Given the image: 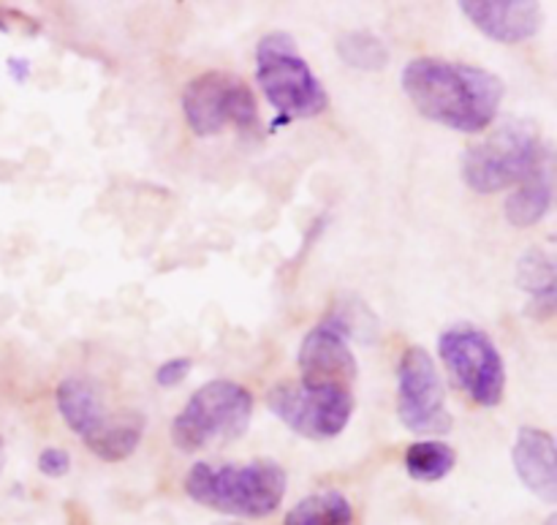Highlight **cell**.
<instances>
[{
	"label": "cell",
	"mask_w": 557,
	"mask_h": 525,
	"mask_svg": "<svg viewBox=\"0 0 557 525\" xmlns=\"http://www.w3.org/2000/svg\"><path fill=\"white\" fill-rule=\"evenodd\" d=\"M400 82L424 118L462 134H479L493 125L506 93L504 82L490 71L441 58L411 60Z\"/></svg>",
	"instance_id": "6da1fadb"
},
{
	"label": "cell",
	"mask_w": 557,
	"mask_h": 525,
	"mask_svg": "<svg viewBox=\"0 0 557 525\" xmlns=\"http://www.w3.org/2000/svg\"><path fill=\"white\" fill-rule=\"evenodd\" d=\"M286 485V472L275 461H250L245 466L196 463L185 477V493L207 510L259 521L283 504Z\"/></svg>",
	"instance_id": "7a4b0ae2"
},
{
	"label": "cell",
	"mask_w": 557,
	"mask_h": 525,
	"mask_svg": "<svg viewBox=\"0 0 557 525\" xmlns=\"http://www.w3.org/2000/svg\"><path fill=\"white\" fill-rule=\"evenodd\" d=\"M547 163V147L536 125L531 120H509L468 147L462 156V180L476 194H498L509 185H522Z\"/></svg>",
	"instance_id": "3957f363"
},
{
	"label": "cell",
	"mask_w": 557,
	"mask_h": 525,
	"mask_svg": "<svg viewBox=\"0 0 557 525\" xmlns=\"http://www.w3.org/2000/svg\"><path fill=\"white\" fill-rule=\"evenodd\" d=\"M60 417L87 444V450L107 463H120L134 455L145 434L139 412H109L96 384L82 376H71L54 392Z\"/></svg>",
	"instance_id": "277c9868"
},
{
	"label": "cell",
	"mask_w": 557,
	"mask_h": 525,
	"mask_svg": "<svg viewBox=\"0 0 557 525\" xmlns=\"http://www.w3.org/2000/svg\"><path fill=\"white\" fill-rule=\"evenodd\" d=\"M256 80L267 101L286 120L315 118L326 109L324 85L288 33H270L256 47Z\"/></svg>",
	"instance_id": "5b68a950"
},
{
	"label": "cell",
	"mask_w": 557,
	"mask_h": 525,
	"mask_svg": "<svg viewBox=\"0 0 557 525\" xmlns=\"http://www.w3.org/2000/svg\"><path fill=\"white\" fill-rule=\"evenodd\" d=\"M253 395L237 381L218 379L199 387L172 425V441L183 452H199L218 441H234L248 430Z\"/></svg>",
	"instance_id": "8992f818"
},
{
	"label": "cell",
	"mask_w": 557,
	"mask_h": 525,
	"mask_svg": "<svg viewBox=\"0 0 557 525\" xmlns=\"http://www.w3.org/2000/svg\"><path fill=\"white\" fill-rule=\"evenodd\" d=\"M267 406L286 428L310 441H330L346 430L354 414V390L283 381L267 392Z\"/></svg>",
	"instance_id": "52a82bcc"
},
{
	"label": "cell",
	"mask_w": 557,
	"mask_h": 525,
	"mask_svg": "<svg viewBox=\"0 0 557 525\" xmlns=\"http://www.w3.org/2000/svg\"><path fill=\"white\" fill-rule=\"evenodd\" d=\"M185 123L196 136H215L234 125L237 131H253L259 125V109L250 87L228 71H205L183 93Z\"/></svg>",
	"instance_id": "ba28073f"
},
{
	"label": "cell",
	"mask_w": 557,
	"mask_h": 525,
	"mask_svg": "<svg viewBox=\"0 0 557 525\" xmlns=\"http://www.w3.org/2000/svg\"><path fill=\"white\" fill-rule=\"evenodd\" d=\"M438 352L449 374L473 403L493 408L504 401V357L487 332L471 325L449 327L441 332Z\"/></svg>",
	"instance_id": "9c48e42d"
},
{
	"label": "cell",
	"mask_w": 557,
	"mask_h": 525,
	"mask_svg": "<svg viewBox=\"0 0 557 525\" xmlns=\"http://www.w3.org/2000/svg\"><path fill=\"white\" fill-rule=\"evenodd\" d=\"M397 414L400 423L417 436H438L451 428L446 392L435 359L422 346L403 352L397 368Z\"/></svg>",
	"instance_id": "30bf717a"
},
{
	"label": "cell",
	"mask_w": 557,
	"mask_h": 525,
	"mask_svg": "<svg viewBox=\"0 0 557 525\" xmlns=\"http://www.w3.org/2000/svg\"><path fill=\"white\" fill-rule=\"evenodd\" d=\"M348 338H351V325L343 316H330L305 335L297 357L302 384L354 390L359 368Z\"/></svg>",
	"instance_id": "8fae6325"
},
{
	"label": "cell",
	"mask_w": 557,
	"mask_h": 525,
	"mask_svg": "<svg viewBox=\"0 0 557 525\" xmlns=\"http://www.w3.org/2000/svg\"><path fill=\"white\" fill-rule=\"evenodd\" d=\"M462 14L484 33L504 44H520L544 25L542 3L531 0H462Z\"/></svg>",
	"instance_id": "7c38bea8"
},
{
	"label": "cell",
	"mask_w": 557,
	"mask_h": 525,
	"mask_svg": "<svg viewBox=\"0 0 557 525\" xmlns=\"http://www.w3.org/2000/svg\"><path fill=\"white\" fill-rule=\"evenodd\" d=\"M511 463H515L517 477L522 479L531 493L539 499L555 504L557 501V455L555 439L547 430L522 428L517 434L515 450H511Z\"/></svg>",
	"instance_id": "4fadbf2b"
},
{
	"label": "cell",
	"mask_w": 557,
	"mask_h": 525,
	"mask_svg": "<svg viewBox=\"0 0 557 525\" xmlns=\"http://www.w3.org/2000/svg\"><path fill=\"white\" fill-rule=\"evenodd\" d=\"M553 205V172L547 167L539 169L531 180L520 185L506 202V218L515 227H533L542 221Z\"/></svg>",
	"instance_id": "5bb4252c"
},
{
	"label": "cell",
	"mask_w": 557,
	"mask_h": 525,
	"mask_svg": "<svg viewBox=\"0 0 557 525\" xmlns=\"http://www.w3.org/2000/svg\"><path fill=\"white\" fill-rule=\"evenodd\" d=\"M286 525H354V510L337 490L308 496L286 515Z\"/></svg>",
	"instance_id": "9a60e30c"
},
{
	"label": "cell",
	"mask_w": 557,
	"mask_h": 525,
	"mask_svg": "<svg viewBox=\"0 0 557 525\" xmlns=\"http://www.w3.org/2000/svg\"><path fill=\"white\" fill-rule=\"evenodd\" d=\"M457 452L444 441H417L406 452V468L417 483H441L455 468Z\"/></svg>",
	"instance_id": "2e32d148"
},
{
	"label": "cell",
	"mask_w": 557,
	"mask_h": 525,
	"mask_svg": "<svg viewBox=\"0 0 557 525\" xmlns=\"http://www.w3.org/2000/svg\"><path fill=\"white\" fill-rule=\"evenodd\" d=\"M517 281L528 294H536V303H544V308L553 310L555 303V259L542 248H533L522 256Z\"/></svg>",
	"instance_id": "e0dca14e"
},
{
	"label": "cell",
	"mask_w": 557,
	"mask_h": 525,
	"mask_svg": "<svg viewBox=\"0 0 557 525\" xmlns=\"http://www.w3.org/2000/svg\"><path fill=\"white\" fill-rule=\"evenodd\" d=\"M337 52H341V58L346 60L348 65L362 71H379L381 65H386V60H389L384 41L368 30L343 33L341 41H337Z\"/></svg>",
	"instance_id": "ac0fdd59"
},
{
	"label": "cell",
	"mask_w": 557,
	"mask_h": 525,
	"mask_svg": "<svg viewBox=\"0 0 557 525\" xmlns=\"http://www.w3.org/2000/svg\"><path fill=\"white\" fill-rule=\"evenodd\" d=\"M71 468V455L65 450H60V447H49V450H44L41 455H38V472L44 474V477H65Z\"/></svg>",
	"instance_id": "d6986e66"
},
{
	"label": "cell",
	"mask_w": 557,
	"mask_h": 525,
	"mask_svg": "<svg viewBox=\"0 0 557 525\" xmlns=\"http://www.w3.org/2000/svg\"><path fill=\"white\" fill-rule=\"evenodd\" d=\"M190 370V359L188 357H174L169 359V363H163L161 368L156 370V381L161 387H177L180 381L188 376Z\"/></svg>",
	"instance_id": "ffe728a7"
},
{
	"label": "cell",
	"mask_w": 557,
	"mask_h": 525,
	"mask_svg": "<svg viewBox=\"0 0 557 525\" xmlns=\"http://www.w3.org/2000/svg\"><path fill=\"white\" fill-rule=\"evenodd\" d=\"M3 463H5V452H3V439H0V472H3Z\"/></svg>",
	"instance_id": "44dd1931"
},
{
	"label": "cell",
	"mask_w": 557,
	"mask_h": 525,
	"mask_svg": "<svg viewBox=\"0 0 557 525\" xmlns=\"http://www.w3.org/2000/svg\"><path fill=\"white\" fill-rule=\"evenodd\" d=\"M0 30H5V20H3V11H0Z\"/></svg>",
	"instance_id": "7402d4cb"
},
{
	"label": "cell",
	"mask_w": 557,
	"mask_h": 525,
	"mask_svg": "<svg viewBox=\"0 0 557 525\" xmlns=\"http://www.w3.org/2000/svg\"><path fill=\"white\" fill-rule=\"evenodd\" d=\"M547 525H557V517L553 515V517H549V521H547Z\"/></svg>",
	"instance_id": "603a6c76"
}]
</instances>
